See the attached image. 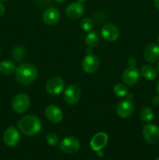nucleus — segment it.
I'll list each match as a JSON object with an SVG mask.
<instances>
[{
	"label": "nucleus",
	"mask_w": 159,
	"mask_h": 160,
	"mask_svg": "<svg viewBox=\"0 0 159 160\" xmlns=\"http://www.w3.org/2000/svg\"><path fill=\"white\" fill-rule=\"evenodd\" d=\"M18 128L25 135L34 136L40 132L41 122L36 116L26 115L18 122Z\"/></svg>",
	"instance_id": "obj_1"
},
{
	"label": "nucleus",
	"mask_w": 159,
	"mask_h": 160,
	"mask_svg": "<svg viewBox=\"0 0 159 160\" xmlns=\"http://www.w3.org/2000/svg\"><path fill=\"white\" fill-rule=\"evenodd\" d=\"M37 76V70L35 66L31 63H23L19 66L15 72L17 81L20 84H30L36 79Z\"/></svg>",
	"instance_id": "obj_2"
},
{
	"label": "nucleus",
	"mask_w": 159,
	"mask_h": 160,
	"mask_svg": "<svg viewBox=\"0 0 159 160\" xmlns=\"http://www.w3.org/2000/svg\"><path fill=\"white\" fill-rule=\"evenodd\" d=\"M80 93V88L77 84H69L64 92V99L67 104L73 106L79 102Z\"/></svg>",
	"instance_id": "obj_3"
},
{
	"label": "nucleus",
	"mask_w": 159,
	"mask_h": 160,
	"mask_svg": "<svg viewBox=\"0 0 159 160\" xmlns=\"http://www.w3.org/2000/svg\"><path fill=\"white\" fill-rule=\"evenodd\" d=\"M142 134L147 143L154 145L159 142V128L153 123L145 125L142 131Z\"/></svg>",
	"instance_id": "obj_4"
},
{
	"label": "nucleus",
	"mask_w": 159,
	"mask_h": 160,
	"mask_svg": "<svg viewBox=\"0 0 159 160\" xmlns=\"http://www.w3.org/2000/svg\"><path fill=\"white\" fill-rule=\"evenodd\" d=\"M29 106L30 98L26 94H18L12 101V108L17 113H23L27 110Z\"/></svg>",
	"instance_id": "obj_5"
},
{
	"label": "nucleus",
	"mask_w": 159,
	"mask_h": 160,
	"mask_svg": "<svg viewBox=\"0 0 159 160\" xmlns=\"http://www.w3.org/2000/svg\"><path fill=\"white\" fill-rule=\"evenodd\" d=\"M64 80L60 77H52L50 79L48 80L45 85V88H46L47 92L49 95H58L62 92L64 88Z\"/></svg>",
	"instance_id": "obj_6"
},
{
	"label": "nucleus",
	"mask_w": 159,
	"mask_h": 160,
	"mask_svg": "<svg viewBox=\"0 0 159 160\" xmlns=\"http://www.w3.org/2000/svg\"><path fill=\"white\" fill-rule=\"evenodd\" d=\"M59 148L63 152L73 154L76 152L80 148V142L76 138L70 136L62 140L59 144Z\"/></svg>",
	"instance_id": "obj_7"
},
{
	"label": "nucleus",
	"mask_w": 159,
	"mask_h": 160,
	"mask_svg": "<svg viewBox=\"0 0 159 160\" xmlns=\"http://www.w3.org/2000/svg\"><path fill=\"white\" fill-rule=\"evenodd\" d=\"M100 59L95 55L88 53L82 61V68L87 73H94L99 69Z\"/></svg>",
	"instance_id": "obj_8"
},
{
	"label": "nucleus",
	"mask_w": 159,
	"mask_h": 160,
	"mask_svg": "<svg viewBox=\"0 0 159 160\" xmlns=\"http://www.w3.org/2000/svg\"><path fill=\"white\" fill-rule=\"evenodd\" d=\"M134 111V105L131 98L122 100L116 106V112L118 117L126 119L130 117Z\"/></svg>",
	"instance_id": "obj_9"
},
{
	"label": "nucleus",
	"mask_w": 159,
	"mask_h": 160,
	"mask_svg": "<svg viewBox=\"0 0 159 160\" xmlns=\"http://www.w3.org/2000/svg\"><path fill=\"white\" fill-rule=\"evenodd\" d=\"M140 74V72L135 67H129L123 73L122 80L126 85L133 86L138 83Z\"/></svg>",
	"instance_id": "obj_10"
},
{
	"label": "nucleus",
	"mask_w": 159,
	"mask_h": 160,
	"mask_svg": "<svg viewBox=\"0 0 159 160\" xmlns=\"http://www.w3.org/2000/svg\"><path fill=\"white\" fill-rule=\"evenodd\" d=\"M108 142V134L104 132H98L93 136L90 142V146L94 152L101 151L106 146Z\"/></svg>",
	"instance_id": "obj_11"
},
{
	"label": "nucleus",
	"mask_w": 159,
	"mask_h": 160,
	"mask_svg": "<svg viewBox=\"0 0 159 160\" xmlns=\"http://www.w3.org/2000/svg\"><path fill=\"white\" fill-rule=\"evenodd\" d=\"M101 34L104 40L108 42H115L118 38L119 31L117 26L113 23H106L101 28Z\"/></svg>",
	"instance_id": "obj_12"
},
{
	"label": "nucleus",
	"mask_w": 159,
	"mask_h": 160,
	"mask_svg": "<svg viewBox=\"0 0 159 160\" xmlns=\"http://www.w3.org/2000/svg\"><path fill=\"white\" fill-rule=\"evenodd\" d=\"M3 141L9 147H15L20 142V134L15 127H9L5 131Z\"/></svg>",
	"instance_id": "obj_13"
},
{
	"label": "nucleus",
	"mask_w": 159,
	"mask_h": 160,
	"mask_svg": "<svg viewBox=\"0 0 159 160\" xmlns=\"http://www.w3.org/2000/svg\"><path fill=\"white\" fill-rule=\"evenodd\" d=\"M65 15L70 19L76 20L82 17L84 12V6L80 2H73L65 8Z\"/></svg>",
	"instance_id": "obj_14"
},
{
	"label": "nucleus",
	"mask_w": 159,
	"mask_h": 160,
	"mask_svg": "<svg viewBox=\"0 0 159 160\" xmlns=\"http://www.w3.org/2000/svg\"><path fill=\"white\" fill-rule=\"evenodd\" d=\"M145 60L149 63H154L159 60V45L151 43L145 48L143 52Z\"/></svg>",
	"instance_id": "obj_15"
},
{
	"label": "nucleus",
	"mask_w": 159,
	"mask_h": 160,
	"mask_svg": "<svg viewBox=\"0 0 159 160\" xmlns=\"http://www.w3.org/2000/svg\"><path fill=\"white\" fill-rule=\"evenodd\" d=\"M45 112L47 119L53 123H59L62 121L63 117L62 110L55 105H49L47 106Z\"/></svg>",
	"instance_id": "obj_16"
},
{
	"label": "nucleus",
	"mask_w": 159,
	"mask_h": 160,
	"mask_svg": "<svg viewBox=\"0 0 159 160\" xmlns=\"http://www.w3.org/2000/svg\"><path fill=\"white\" fill-rule=\"evenodd\" d=\"M42 18L47 25H54L60 19V12L57 8L49 7L44 12Z\"/></svg>",
	"instance_id": "obj_17"
},
{
	"label": "nucleus",
	"mask_w": 159,
	"mask_h": 160,
	"mask_svg": "<svg viewBox=\"0 0 159 160\" xmlns=\"http://www.w3.org/2000/svg\"><path fill=\"white\" fill-rule=\"evenodd\" d=\"M17 67L10 60H2L0 62V73L5 76H10L15 73Z\"/></svg>",
	"instance_id": "obj_18"
},
{
	"label": "nucleus",
	"mask_w": 159,
	"mask_h": 160,
	"mask_svg": "<svg viewBox=\"0 0 159 160\" xmlns=\"http://www.w3.org/2000/svg\"><path fill=\"white\" fill-rule=\"evenodd\" d=\"M140 74L143 78L148 81H153L157 76V70L151 65H144L140 69Z\"/></svg>",
	"instance_id": "obj_19"
},
{
	"label": "nucleus",
	"mask_w": 159,
	"mask_h": 160,
	"mask_svg": "<svg viewBox=\"0 0 159 160\" xmlns=\"http://www.w3.org/2000/svg\"><path fill=\"white\" fill-rule=\"evenodd\" d=\"M85 42L90 48L98 46L100 42L99 34L95 31H90L86 36Z\"/></svg>",
	"instance_id": "obj_20"
},
{
	"label": "nucleus",
	"mask_w": 159,
	"mask_h": 160,
	"mask_svg": "<svg viewBox=\"0 0 159 160\" xmlns=\"http://www.w3.org/2000/svg\"><path fill=\"white\" fill-rule=\"evenodd\" d=\"M113 92L115 95L118 97H125L129 93V89L125 84L118 83L116 84L113 88Z\"/></svg>",
	"instance_id": "obj_21"
},
{
	"label": "nucleus",
	"mask_w": 159,
	"mask_h": 160,
	"mask_svg": "<svg viewBox=\"0 0 159 160\" xmlns=\"http://www.w3.org/2000/svg\"><path fill=\"white\" fill-rule=\"evenodd\" d=\"M26 51L22 46H17L13 48L12 52V57L17 62H20L24 58Z\"/></svg>",
	"instance_id": "obj_22"
},
{
	"label": "nucleus",
	"mask_w": 159,
	"mask_h": 160,
	"mask_svg": "<svg viewBox=\"0 0 159 160\" xmlns=\"http://www.w3.org/2000/svg\"><path fill=\"white\" fill-rule=\"evenodd\" d=\"M140 119L143 120V122H150L153 120L154 118V112H153L152 109L149 107H145L141 109L140 114Z\"/></svg>",
	"instance_id": "obj_23"
},
{
	"label": "nucleus",
	"mask_w": 159,
	"mask_h": 160,
	"mask_svg": "<svg viewBox=\"0 0 159 160\" xmlns=\"http://www.w3.org/2000/svg\"><path fill=\"white\" fill-rule=\"evenodd\" d=\"M80 26L84 31H89L93 28L94 21L90 18H84L80 23Z\"/></svg>",
	"instance_id": "obj_24"
},
{
	"label": "nucleus",
	"mask_w": 159,
	"mask_h": 160,
	"mask_svg": "<svg viewBox=\"0 0 159 160\" xmlns=\"http://www.w3.org/2000/svg\"><path fill=\"white\" fill-rule=\"evenodd\" d=\"M46 142L48 145H51V146H55L59 144V138L55 133H48L46 136Z\"/></svg>",
	"instance_id": "obj_25"
},
{
	"label": "nucleus",
	"mask_w": 159,
	"mask_h": 160,
	"mask_svg": "<svg viewBox=\"0 0 159 160\" xmlns=\"http://www.w3.org/2000/svg\"><path fill=\"white\" fill-rule=\"evenodd\" d=\"M151 102H152V104L154 105V106H157V105H159V95L153 97L152 100H151Z\"/></svg>",
	"instance_id": "obj_26"
},
{
	"label": "nucleus",
	"mask_w": 159,
	"mask_h": 160,
	"mask_svg": "<svg viewBox=\"0 0 159 160\" xmlns=\"http://www.w3.org/2000/svg\"><path fill=\"white\" fill-rule=\"evenodd\" d=\"M136 63H137V61L134 58H129V61H128V64L129 65V67H135Z\"/></svg>",
	"instance_id": "obj_27"
},
{
	"label": "nucleus",
	"mask_w": 159,
	"mask_h": 160,
	"mask_svg": "<svg viewBox=\"0 0 159 160\" xmlns=\"http://www.w3.org/2000/svg\"><path fill=\"white\" fill-rule=\"evenodd\" d=\"M5 10H6V9H5L4 6H3L2 3H0V17H2L3 15H4Z\"/></svg>",
	"instance_id": "obj_28"
},
{
	"label": "nucleus",
	"mask_w": 159,
	"mask_h": 160,
	"mask_svg": "<svg viewBox=\"0 0 159 160\" xmlns=\"http://www.w3.org/2000/svg\"><path fill=\"white\" fill-rule=\"evenodd\" d=\"M154 6L156 7V9L157 10H159V0H154Z\"/></svg>",
	"instance_id": "obj_29"
},
{
	"label": "nucleus",
	"mask_w": 159,
	"mask_h": 160,
	"mask_svg": "<svg viewBox=\"0 0 159 160\" xmlns=\"http://www.w3.org/2000/svg\"><path fill=\"white\" fill-rule=\"evenodd\" d=\"M156 90H157V95H159V80H158V81H157V84H156Z\"/></svg>",
	"instance_id": "obj_30"
},
{
	"label": "nucleus",
	"mask_w": 159,
	"mask_h": 160,
	"mask_svg": "<svg viewBox=\"0 0 159 160\" xmlns=\"http://www.w3.org/2000/svg\"><path fill=\"white\" fill-rule=\"evenodd\" d=\"M86 1H87V0H77V2H80V3L85 2Z\"/></svg>",
	"instance_id": "obj_31"
},
{
	"label": "nucleus",
	"mask_w": 159,
	"mask_h": 160,
	"mask_svg": "<svg viewBox=\"0 0 159 160\" xmlns=\"http://www.w3.org/2000/svg\"><path fill=\"white\" fill-rule=\"evenodd\" d=\"M55 1H56L57 2H65V0H55Z\"/></svg>",
	"instance_id": "obj_32"
},
{
	"label": "nucleus",
	"mask_w": 159,
	"mask_h": 160,
	"mask_svg": "<svg viewBox=\"0 0 159 160\" xmlns=\"http://www.w3.org/2000/svg\"><path fill=\"white\" fill-rule=\"evenodd\" d=\"M157 71L159 72V61H158V62H157Z\"/></svg>",
	"instance_id": "obj_33"
},
{
	"label": "nucleus",
	"mask_w": 159,
	"mask_h": 160,
	"mask_svg": "<svg viewBox=\"0 0 159 160\" xmlns=\"http://www.w3.org/2000/svg\"><path fill=\"white\" fill-rule=\"evenodd\" d=\"M157 42H158V43H159V36L157 37Z\"/></svg>",
	"instance_id": "obj_34"
},
{
	"label": "nucleus",
	"mask_w": 159,
	"mask_h": 160,
	"mask_svg": "<svg viewBox=\"0 0 159 160\" xmlns=\"http://www.w3.org/2000/svg\"><path fill=\"white\" fill-rule=\"evenodd\" d=\"M155 160H159V157H157V158H156V159H155Z\"/></svg>",
	"instance_id": "obj_35"
},
{
	"label": "nucleus",
	"mask_w": 159,
	"mask_h": 160,
	"mask_svg": "<svg viewBox=\"0 0 159 160\" xmlns=\"http://www.w3.org/2000/svg\"><path fill=\"white\" fill-rule=\"evenodd\" d=\"M0 1H2V2H5V1H6V0H0Z\"/></svg>",
	"instance_id": "obj_36"
},
{
	"label": "nucleus",
	"mask_w": 159,
	"mask_h": 160,
	"mask_svg": "<svg viewBox=\"0 0 159 160\" xmlns=\"http://www.w3.org/2000/svg\"><path fill=\"white\" fill-rule=\"evenodd\" d=\"M0 54H1V51H0Z\"/></svg>",
	"instance_id": "obj_37"
}]
</instances>
